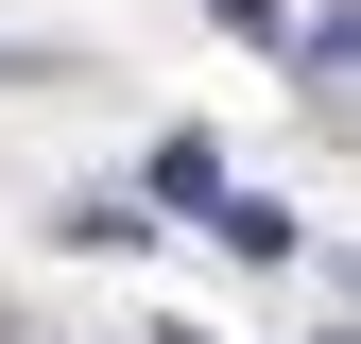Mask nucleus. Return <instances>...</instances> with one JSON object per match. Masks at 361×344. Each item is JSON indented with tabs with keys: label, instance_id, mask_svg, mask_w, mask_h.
<instances>
[{
	"label": "nucleus",
	"instance_id": "3",
	"mask_svg": "<svg viewBox=\"0 0 361 344\" xmlns=\"http://www.w3.org/2000/svg\"><path fill=\"white\" fill-rule=\"evenodd\" d=\"M0 344H18V310H0Z\"/></svg>",
	"mask_w": 361,
	"mask_h": 344
},
{
	"label": "nucleus",
	"instance_id": "4",
	"mask_svg": "<svg viewBox=\"0 0 361 344\" xmlns=\"http://www.w3.org/2000/svg\"><path fill=\"white\" fill-rule=\"evenodd\" d=\"M18 344H35V327H18Z\"/></svg>",
	"mask_w": 361,
	"mask_h": 344
},
{
	"label": "nucleus",
	"instance_id": "1",
	"mask_svg": "<svg viewBox=\"0 0 361 344\" xmlns=\"http://www.w3.org/2000/svg\"><path fill=\"white\" fill-rule=\"evenodd\" d=\"M155 207H224V138L172 121V138H155Z\"/></svg>",
	"mask_w": 361,
	"mask_h": 344
},
{
	"label": "nucleus",
	"instance_id": "2",
	"mask_svg": "<svg viewBox=\"0 0 361 344\" xmlns=\"http://www.w3.org/2000/svg\"><path fill=\"white\" fill-rule=\"evenodd\" d=\"M207 18L241 35V52H293V18H276V0H207Z\"/></svg>",
	"mask_w": 361,
	"mask_h": 344
}]
</instances>
